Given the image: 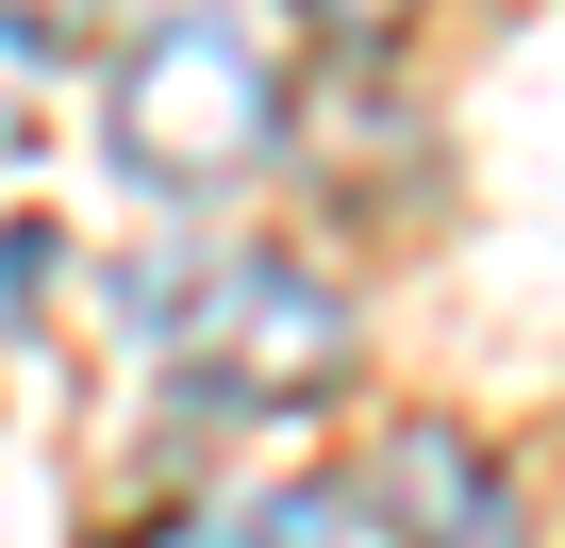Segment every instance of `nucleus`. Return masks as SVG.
Here are the masks:
<instances>
[{
  "label": "nucleus",
  "instance_id": "nucleus-1",
  "mask_svg": "<svg viewBox=\"0 0 565 548\" xmlns=\"http://www.w3.org/2000/svg\"><path fill=\"white\" fill-rule=\"evenodd\" d=\"M134 350L200 399V416H300L350 383V283L317 249H216V266H134Z\"/></svg>",
  "mask_w": 565,
  "mask_h": 548
},
{
  "label": "nucleus",
  "instance_id": "nucleus-2",
  "mask_svg": "<svg viewBox=\"0 0 565 548\" xmlns=\"http://www.w3.org/2000/svg\"><path fill=\"white\" fill-rule=\"evenodd\" d=\"M100 166L134 200H233L249 166H282V51L233 0H167L100 67Z\"/></svg>",
  "mask_w": 565,
  "mask_h": 548
},
{
  "label": "nucleus",
  "instance_id": "nucleus-3",
  "mask_svg": "<svg viewBox=\"0 0 565 548\" xmlns=\"http://www.w3.org/2000/svg\"><path fill=\"white\" fill-rule=\"evenodd\" d=\"M350 498L383 515V548H532V482L466 432V416H383Z\"/></svg>",
  "mask_w": 565,
  "mask_h": 548
},
{
  "label": "nucleus",
  "instance_id": "nucleus-4",
  "mask_svg": "<svg viewBox=\"0 0 565 548\" xmlns=\"http://www.w3.org/2000/svg\"><path fill=\"white\" fill-rule=\"evenodd\" d=\"M350 482H216V498H183V515H150L134 548H350Z\"/></svg>",
  "mask_w": 565,
  "mask_h": 548
},
{
  "label": "nucleus",
  "instance_id": "nucleus-5",
  "mask_svg": "<svg viewBox=\"0 0 565 548\" xmlns=\"http://www.w3.org/2000/svg\"><path fill=\"white\" fill-rule=\"evenodd\" d=\"M282 18H300L317 51H350V67H366V51H399V34H416V0H282Z\"/></svg>",
  "mask_w": 565,
  "mask_h": 548
},
{
  "label": "nucleus",
  "instance_id": "nucleus-6",
  "mask_svg": "<svg viewBox=\"0 0 565 548\" xmlns=\"http://www.w3.org/2000/svg\"><path fill=\"white\" fill-rule=\"evenodd\" d=\"M34 84H51V51H34L18 18H0V166H18V150H34Z\"/></svg>",
  "mask_w": 565,
  "mask_h": 548
},
{
  "label": "nucleus",
  "instance_id": "nucleus-7",
  "mask_svg": "<svg viewBox=\"0 0 565 548\" xmlns=\"http://www.w3.org/2000/svg\"><path fill=\"white\" fill-rule=\"evenodd\" d=\"M34 283H51V216H0V333L34 316Z\"/></svg>",
  "mask_w": 565,
  "mask_h": 548
},
{
  "label": "nucleus",
  "instance_id": "nucleus-8",
  "mask_svg": "<svg viewBox=\"0 0 565 548\" xmlns=\"http://www.w3.org/2000/svg\"><path fill=\"white\" fill-rule=\"evenodd\" d=\"M0 18H18V34H34V51H51V67H67V51H84V34H100V18H117V0H0Z\"/></svg>",
  "mask_w": 565,
  "mask_h": 548
}]
</instances>
